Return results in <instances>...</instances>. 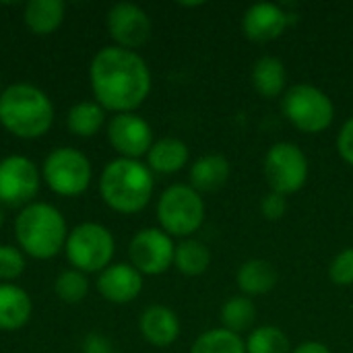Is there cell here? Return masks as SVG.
Returning a JSON list of instances; mask_svg holds the SVG:
<instances>
[{
    "label": "cell",
    "instance_id": "cell-1",
    "mask_svg": "<svg viewBox=\"0 0 353 353\" xmlns=\"http://www.w3.org/2000/svg\"><path fill=\"white\" fill-rule=\"evenodd\" d=\"M89 83L95 101L114 114L134 112L151 93V70L147 60L120 46L101 48L89 66Z\"/></svg>",
    "mask_w": 353,
    "mask_h": 353
},
{
    "label": "cell",
    "instance_id": "cell-2",
    "mask_svg": "<svg viewBox=\"0 0 353 353\" xmlns=\"http://www.w3.org/2000/svg\"><path fill=\"white\" fill-rule=\"evenodd\" d=\"M0 124L19 139H39L54 124V105L33 83H12L0 91Z\"/></svg>",
    "mask_w": 353,
    "mask_h": 353
},
{
    "label": "cell",
    "instance_id": "cell-3",
    "mask_svg": "<svg viewBox=\"0 0 353 353\" xmlns=\"http://www.w3.org/2000/svg\"><path fill=\"white\" fill-rule=\"evenodd\" d=\"M153 172L141 159H112L99 176L103 203L124 215L143 211L153 196Z\"/></svg>",
    "mask_w": 353,
    "mask_h": 353
},
{
    "label": "cell",
    "instance_id": "cell-4",
    "mask_svg": "<svg viewBox=\"0 0 353 353\" xmlns=\"http://www.w3.org/2000/svg\"><path fill=\"white\" fill-rule=\"evenodd\" d=\"M14 236L25 254L46 261L56 256L68 238L64 215L50 203H31L14 219Z\"/></svg>",
    "mask_w": 353,
    "mask_h": 353
},
{
    "label": "cell",
    "instance_id": "cell-5",
    "mask_svg": "<svg viewBox=\"0 0 353 353\" xmlns=\"http://www.w3.org/2000/svg\"><path fill=\"white\" fill-rule=\"evenodd\" d=\"M64 252L68 263L81 273H101L112 265L116 240L112 232L95 221H83L68 232Z\"/></svg>",
    "mask_w": 353,
    "mask_h": 353
},
{
    "label": "cell",
    "instance_id": "cell-6",
    "mask_svg": "<svg viewBox=\"0 0 353 353\" xmlns=\"http://www.w3.org/2000/svg\"><path fill=\"white\" fill-rule=\"evenodd\" d=\"M157 221L172 238L192 236L205 221V201L190 184H172L157 201Z\"/></svg>",
    "mask_w": 353,
    "mask_h": 353
},
{
    "label": "cell",
    "instance_id": "cell-7",
    "mask_svg": "<svg viewBox=\"0 0 353 353\" xmlns=\"http://www.w3.org/2000/svg\"><path fill=\"white\" fill-rule=\"evenodd\" d=\"M283 116L302 132L319 134L333 124V99L310 83H298L285 89L281 99Z\"/></svg>",
    "mask_w": 353,
    "mask_h": 353
},
{
    "label": "cell",
    "instance_id": "cell-8",
    "mask_svg": "<svg viewBox=\"0 0 353 353\" xmlns=\"http://www.w3.org/2000/svg\"><path fill=\"white\" fill-rule=\"evenodd\" d=\"M41 178L56 194L79 196L89 188L93 168L83 151L74 147H56L43 159Z\"/></svg>",
    "mask_w": 353,
    "mask_h": 353
},
{
    "label": "cell",
    "instance_id": "cell-9",
    "mask_svg": "<svg viewBox=\"0 0 353 353\" xmlns=\"http://www.w3.org/2000/svg\"><path fill=\"white\" fill-rule=\"evenodd\" d=\"M263 170L271 192L288 196L304 188L308 180V157L296 143L281 141L267 151Z\"/></svg>",
    "mask_w": 353,
    "mask_h": 353
},
{
    "label": "cell",
    "instance_id": "cell-10",
    "mask_svg": "<svg viewBox=\"0 0 353 353\" xmlns=\"http://www.w3.org/2000/svg\"><path fill=\"white\" fill-rule=\"evenodd\" d=\"M41 172L25 155L0 159V205L27 207L39 192Z\"/></svg>",
    "mask_w": 353,
    "mask_h": 353
},
{
    "label": "cell",
    "instance_id": "cell-11",
    "mask_svg": "<svg viewBox=\"0 0 353 353\" xmlns=\"http://www.w3.org/2000/svg\"><path fill=\"white\" fill-rule=\"evenodd\" d=\"M176 244L161 228H145L137 232L128 244L130 265L141 275H161L174 265Z\"/></svg>",
    "mask_w": 353,
    "mask_h": 353
},
{
    "label": "cell",
    "instance_id": "cell-12",
    "mask_svg": "<svg viewBox=\"0 0 353 353\" xmlns=\"http://www.w3.org/2000/svg\"><path fill=\"white\" fill-rule=\"evenodd\" d=\"M105 23L114 46L126 50H137L145 46L153 31L151 17L134 2H116L114 6H110Z\"/></svg>",
    "mask_w": 353,
    "mask_h": 353
},
{
    "label": "cell",
    "instance_id": "cell-13",
    "mask_svg": "<svg viewBox=\"0 0 353 353\" xmlns=\"http://www.w3.org/2000/svg\"><path fill=\"white\" fill-rule=\"evenodd\" d=\"M108 141L114 147V151L126 159H139L147 155L155 143L151 124L134 112L114 114L110 118Z\"/></svg>",
    "mask_w": 353,
    "mask_h": 353
},
{
    "label": "cell",
    "instance_id": "cell-14",
    "mask_svg": "<svg viewBox=\"0 0 353 353\" xmlns=\"http://www.w3.org/2000/svg\"><path fill=\"white\" fill-rule=\"evenodd\" d=\"M292 14L281 4L259 2L246 8L242 17V31L254 43H267L283 35L290 27Z\"/></svg>",
    "mask_w": 353,
    "mask_h": 353
},
{
    "label": "cell",
    "instance_id": "cell-15",
    "mask_svg": "<svg viewBox=\"0 0 353 353\" xmlns=\"http://www.w3.org/2000/svg\"><path fill=\"white\" fill-rule=\"evenodd\" d=\"M97 292L112 304H128L143 292V275L130 263H114L99 273Z\"/></svg>",
    "mask_w": 353,
    "mask_h": 353
},
{
    "label": "cell",
    "instance_id": "cell-16",
    "mask_svg": "<svg viewBox=\"0 0 353 353\" xmlns=\"http://www.w3.org/2000/svg\"><path fill=\"white\" fill-rule=\"evenodd\" d=\"M139 331L153 347H170L180 337V321L172 308L153 304L143 310L139 319Z\"/></svg>",
    "mask_w": 353,
    "mask_h": 353
},
{
    "label": "cell",
    "instance_id": "cell-17",
    "mask_svg": "<svg viewBox=\"0 0 353 353\" xmlns=\"http://www.w3.org/2000/svg\"><path fill=\"white\" fill-rule=\"evenodd\" d=\"M33 312L29 294L14 283H0V331L23 329Z\"/></svg>",
    "mask_w": 353,
    "mask_h": 353
},
{
    "label": "cell",
    "instance_id": "cell-18",
    "mask_svg": "<svg viewBox=\"0 0 353 353\" xmlns=\"http://www.w3.org/2000/svg\"><path fill=\"white\" fill-rule=\"evenodd\" d=\"M228 180H230V161L219 153L203 155L190 165V186L199 194L217 192L228 184Z\"/></svg>",
    "mask_w": 353,
    "mask_h": 353
},
{
    "label": "cell",
    "instance_id": "cell-19",
    "mask_svg": "<svg viewBox=\"0 0 353 353\" xmlns=\"http://www.w3.org/2000/svg\"><path fill=\"white\" fill-rule=\"evenodd\" d=\"M190 159V149L184 141L176 137H163L153 143L147 153V165L157 174H176Z\"/></svg>",
    "mask_w": 353,
    "mask_h": 353
},
{
    "label": "cell",
    "instance_id": "cell-20",
    "mask_svg": "<svg viewBox=\"0 0 353 353\" xmlns=\"http://www.w3.org/2000/svg\"><path fill=\"white\" fill-rule=\"evenodd\" d=\"M277 281L279 275L275 265L265 259H250L236 273V283L246 298L269 294L277 285Z\"/></svg>",
    "mask_w": 353,
    "mask_h": 353
},
{
    "label": "cell",
    "instance_id": "cell-21",
    "mask_svg": "<svg viewBox=\"0 0 353 353\" xmlns=\"http://www.w3.org/2000/svg\"><path fill=\"white\" fill-rule=\"evenodd\" d=\"M66 14V6L62 0H29L23 8V21L27 29L35 35L54 33Z\"/></svg>",
    "mask_w": 353,
    "mask_h": 353
},
{
    "label": "cell",
    "instance_id": "cell-22",
    "mask_svg": "<svg viewBox=\"0 0 353 353\" xmlns=\"http://www.w3.org/2000/svg\"><path fill=\"white\" fill-rule=\"evenodd\" d=\"M288 72L285 64L277 56H261L252 66V87L263 97H279L285 93Z\"/></svg>",
    "mask_w": 353,
    "mask_h": 353
},
{
    "label": "cell",
    "instance_id": "cell-23",
    "mask_svg": "<svg viewBox=\"0 0 353 353\" xmlns=\"http://www.w3.org/2000/svg\"><path fill=\"white\" fill-rule=\"evenodd\" d=\"M105 122V110L97 101H79L66 114V126L77 137H93Z\"/></svg>",
    "mask_w": 353,
    "mask_h": 353
},
{
    "label": "cell",
    "instance_id": "cell-24",
    "mask_svg": "<svg viewBox=\"0 0 353 353\" xmlns=\"http://www.w3.org/2000/svg\"><path fill=\"white\" fill-rule=\"evenodd\" d=\"M211 265V252L209 248L199 240H182L176 246L174 252V267L186 275V277H199L203 275Z\"/></svg>",
    "mask_w": 353,
    "mask_h": 353
},
{
    "label": "cell",
    "instance_id": "cell-25",
    "mask_svg": "<svg viewBox=\"0 0 353 353\" xmlns=\"http://www.w3.org/2000/svg\"><path fill=\"white\" fill-rule=\"evenodd\" d=\"M219 319H221V325L223 329L240 335L244 331H250L254 321H256V306L250 298L246 296H236V298H230L223 306H221V312H219Z\"/></svg>",
    "mask_w": 353,
    "mask_h": 353
},
{
    "label": "cell",
    "instance_id": "cell-26",
    "mask_svg": "<svg viewBox=\"0 0 353 353\" xmlns=\"http://www.w3.org/2000/svg\"><path fill=\"white\" fill-rule=\"evenodd\" d=\"M190 353H246V341L223 327L211 329L196 337Z\"/></svg>",
    "mask_w": 353,
    "mask_h": 353
},
{
    "label": "cell",
    "instance_id": "cell-27",
    "mask_svg": "<svg viewBox=\"0 0 353 353\" xmlns=\"http://www.w3.org/2000/svg\"><path fill=\"white\" fill-rule=\"evenodd\" d=\"M246 353H292L290 337L273 325L256 327L246 339Z\"/></svg>",
    "mask_w": 353,
    "mask_h": 353
},
{
    "label": "cell",
    "instance_id": "cell-28",
    "mask_svg": "<svg viewBox=\"0 0 353 353\" xmlns=\"http://www.w3.org/2000/svg\"><path fill=\"white\" fill-rule=\"evenodd\" d=\"M54 292L56 296L64 302V304H79L87 298L89 294V279L85 273L77 271V269H68L62 271L56 277L54 283Z\"/></svg>",
    "mask_w": 353,
    "mask_h": 353
},
{
    "label": "cell",
    "instance_id": "cell-29",
    "mask_svg": "<svg viewBox=\"0 0 353 353\" xmlns=\"http://www.w3.org/2000/svg\"><path fill=\"white\" fill-rule=\"evenodd\" d=\"M25 271V256L10 244H0V279L14 281Z\"/></svg>",
    "mask_w": 353,
    "mask_h": 353
},
{
    "label": "cell",
    "instance_id": "cell-30",
    "mask_svg": "<svg viewBox=\"0 0 353 353\" xmlns=\"http://www.w3.org/2000/svg\"><path fill=\"white\" fill-rule=\"evenodd\" d=\"M329 277L335 285H353V246L343 248L329 265Z\"/></svg>",
    "mask_w": 353,
    "mask_h": 353
},
{
    "label": "cell",
    "instance_id": "cell-31",
    "mask_svg": "<svg viewBox=\"0 0 353 353\" xmlns=\"http://www.w3.org/2000/svg\"><path fill=\"white\" fill-rule=\"evenodd\" d=\"M261 211H263L265 219H269V221H279V219H283V215L288 213V196L277 194V192H267V194L263 196Z\"/></svg>",
    "mask_w": 353,
    "mask_h": 353
},
{
    "label": "cell",
    "instance_id": "cell-32",
    "mask_svg": "<svg viewBox=\"0 0 353 353\" xmlns=\"http://www.w3.org/2000/svg\"><path fill=\"white\" fill-rule=\"evenodd\" d=\"M337 151L341 155V159L345 163L353 165V118H350L341 130H339V137H337Z\"/></svg>",
    "mask_w": 353,
    "mask_h": 353
},
{
    "label": "cell",
    "instance_id": "cell-33",
    "mask_svg": "<svg viewBox=\"0 0 353 353\" xmlns=\"http://www.w3.org/2000/svg\"><path fill=\"white\" fill-rule=\"evenodd\" d=\"M83 352L85 353H110V341L101 333H91L83 341Z\"/></svg>",
    "mask_w": 353,
    "mask_h": 353
},
{
    "label": "cell",
    "instance_id": "cell-34",
    "mask_svg": "<svg viewBox=\"0 0 353 353\" xmlns=\"http://www.w3.org/2000/svg\"><path fill=\"white\" fill-rule=\"evenodd\" d=\"M292 353H333L325 343L321 341H304L300 343Z\"/></svg>",
    "mask_w": 353,
    "mask_h": 353
},
{
    "label": "cell",
    "instance_id": "cell-35",
    "mask_svg": "<svg viewBox=\"0 0 353 353\" xmlns=\"http://www.w3.org/2000/svg\"><path fill=\"white\" fill-rule=\"evenodd\" d=\"M2 223H4V207L0 205V228H2Z\"/></svg>",
    "mask_w": 353,
    "mask_h": 353
},
{
    "label": "cell",
    "instance_id": "cell-36",
    "mask_svg": "<svg viewBox=\"0 0 353 353\" xmlns=\"http://www.w3.org/2000/svg\"><path fill=\"white\" fill-rule=\"evenodd\" d=\"M110 353H116V352H110Z\"/></svg>",
    "mask_w": 353,
    "mask_h": 353
}]
</instances>
